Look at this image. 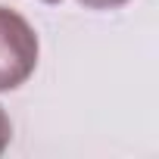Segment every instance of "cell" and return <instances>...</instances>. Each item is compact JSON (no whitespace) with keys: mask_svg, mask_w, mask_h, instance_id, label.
Here are the masks:
<instances>
[{"mask_svg":"<svg viewBox=\"0 0 159 159\" xmlns=\"http://www.w3.org/2000/svg\"><path fill=\"white\" fill-rule=\"evenodd\" d=\"M44 3H59V0H44Z\"/></svg>","mask_w":159,"mask_h":159,"instance_id":"4","label":"cell"},{"mask_svg":"<svg viewBox=\"0 0 159 159\" xmlns=\"http://www.w3.org/2000/svg\"><path fill=\"white\" fill-rule=\"evenodd\" d=\"M38 69V34L25 16L0 7V91L22 88Z\"/></svg>","mask_w":159,"mask_h":159,"instance_id":"1","label":"cell"},{"mask_svg":"<svg viewBox=\"0 0 159 159\" xmlns=\"http://www.w3.org/2000/svg\"><path fill=\"white\" fill-rule=\"evenodd\" d=\"M10 140H13V122H10L7 109L0 106V156H3V150L10 147Z\"/></svg>","mask_w":159,"mask_h":159,"instance_id":"2","label":"cell"},{"mask_svg":"<svg viewBox=\"0 0 159 159\" xmlns=\"http://www.w3.org/2000/svg\"><path fill=\"white\" fill-rule=\"evenodd\" d=\"M78 3L88 10H116V7H125L128 0H78Z\"/></svg>","mask_w":159,"mask_h":159,"instance_id":"3","label":"cell"}]
</instances>
